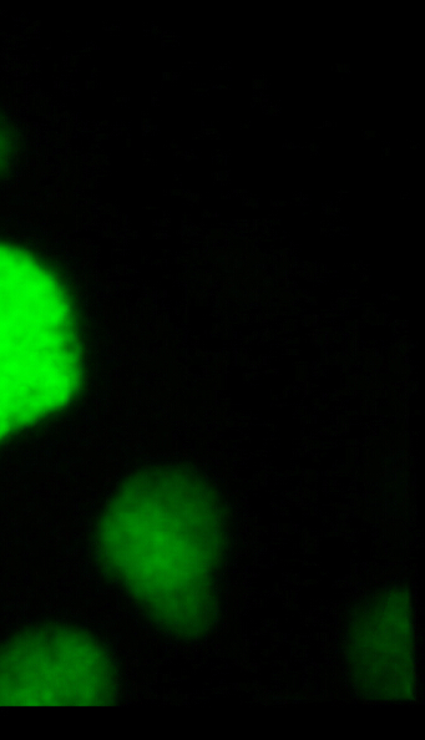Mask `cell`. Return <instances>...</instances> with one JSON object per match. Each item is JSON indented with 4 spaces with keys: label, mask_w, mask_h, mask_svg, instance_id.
Returning a JSON list of instances; mask_svg holds the SVG:
<instances>
[{
    "label": "cell",
    "mask_w": 425,
    "mask_h": 740,
    "mask_svg": "<svg viewBox=\"0 0 425 740\" xmlns=\"http://www.w3.org/2000/svg\"><path fill=\"white\" fill-rule=\"evenodd\" d=\"M85 378L67 282L32 248L0 240V449L72 407Z\"/></svg>",
    "instance_id": "obj_1"
},
{
    "label": "cell",
    "mask_w": 425,
    "mask_h": 740,
    "mask_svg": "<svg viewBox=\"0 0 425 740\" xmlns=\"http://www.w3.org/2000/svg\"><path fill=\"white\" fill-rule=\"evenodd\" d=\"M159 479L119 486L101 513L96 547L115 584L164 620L204 611L215 555L214 521L204 506Z\"/></svg>",
    "instance_id": "obj_2"
},
{
    "label": "cell",
    "mask_w": 425,
    "mask_h": 740,
    "mask_svg": "<svg viewBox=\"0 0 425 740\" xmlns=\"http://www.w3.org/2000/svg\"><path fill=\"white\" fill-rule=\"evenodd\" d=\"M115 692L109 652L79 628H33L0 645V709L100 707Z\"/></svg>",
    "instance_id": "obj_3"
},
{
    "label": "cell",
    "mask_w": 425,
    "mask_h": 740,
    "mask_svg": "<svg viewBox=\"0 0 425 740\" xmlns=\"http://www.w3.org/2000/svg\"><path fill=\"white\" fill-rule=\"evenodd\" d=\"M12 136H10L7 126L0 120V175L7 169V166L12 157Z\"/></svg>",
    "instance_id": "obj_4"
},
{
    "label": "cell",
    "mask_w": 425,
    "mask_h": 740,
    "mask_svg": "<svg viewBox=\"0 0 425 740\" xmlns=\"http://www.w3.org/2000/svg\"><path fill=\"white\" fill-rule=\"evenodd\" d=\"M268 88H270V79L266 74L257 75L252 79V89L255 94L266 93Z\"/></svg>",
    "instance_id": "obj_5"
},
{
    "label": "cell",
    "mask_w": 425,
    "mask_h": 740,
    "mask_svg": "<svg viewBox=\"0 0 425 740\" xmlns=\"http://www.w3.org/2000/svg\"><path fill=\"white\" fill-rule=\"evenodd\" d=\"M292 200L297 206L308 207L312 204L311 196L303 191H296L292 194Z\"/></svg>",
    "instance_id": "obj_6"
},
{
    "label": "cell",
    "mask_w": 425,
    "mask_h": 740,
    "mask_svg": "<svg viewBox=\"0 0 425 740\" xmlns=\"http://www.w3.org/2000/svg\"><path fill=\"white\" fill-rule=\"evenodd\" d=\"M323 214L335 217L341 214V207L336 201H327L322 205Z\"/></svg>",
    "instance_id": "obj_7"
},
{
    "label": "cell",
    "mask_w": 425,
    "mask_h": 740,
    "mask_svg": "<svg viewBox=\"0 0 425 740\" xmlns=\"http://www.w3.org/2000/svg\"><path fill=\"white\" fill-rule=\"evenodd\" d=\"M303 149H306L308 152H310L311 156L321 155V144L316 143V141H311V143L303 145Z\"/></svg>",
    "instance_id": "obj_8"
},
{
    "label": "cell",
    "mask_w": 425,
    "mask_h": 740,
    "mask_svg": "<svg viewBox=\"0 0 425 740\" xmlns=\"http://www.w3.org/2000/svg\"><path fill=\"white\" fill-rule=\"evenodd\" d=\"M260 200H261L260 197L256 195H250V196H247V199H245L244 205L247 207H250V209L256 210L258 209V207H260V204H261Z\"/></svg>",
    "instance_id": "obj_9"
},
{
    "label": "cell",
    "mask_w": 425,
    "mask_h": 740,
    "mask_svg": "<svg viewBox=\"0 0 425 740\" xmlns=\"http://www.w3.org/2000/svg\"><path fill=\"white\" fill-rule=\"evenodd\" d=\"M333 72H336L338 74H351L352 73V67L349 64L346 63H338L333 67Z\"/></svg>",
    "instance_id": "obj_10"
},
{
    "label": "cell",
    "mask_w": 425,
    "mask_h": 740,
    "mask_svg": "<svg viewBox=\"0 0 425 740\" xmlns=\"http://www.w3.org/2000/svg\"><path fill=\"white\" fill-rule=\"evenodd\" d=\"M270 205L272 209L283 210V209H287V207H290L292 205V202L285 201V200H272L270 201Z\"/></svg>",
    "instance_id": "obj_11"
},
{
    "label": "cell",
    "mask_w": 425,
    "mask_h": 740,
    "mask_svg": "<svg viewBox=\"0 0 425 740\" xmlns=\"http://www.w3.org/2000/svg\"><path fill=\"white\" fill-rule=\"evenodd\" d=\"M362 138L366 140H374L379 138V134L376 130L366 129L362 131Z\"/></svg>",
    "instance_id": "obj_12"
},
{
    "label": "cell",
    "mask_w": 425,
    "mask_h": 740,
    "mask_svg": "<svg viewBox=\"0 0 425 740\" xmlns=\"http://www.w3.org/2000/svg\"><path fill=\"white\" fill-rule=\"evenodd\" d=\"M337 123L333 120L322 121L321 124L316 125V129H333L336 128Z\"/></svg>",
    "instance_id": "obj_13"
},
{
    "label": "cell",
    "mask_w": 425,
    "mask_h": 740,
    "mask_svg": "<svg viewBox=\"0 0 425 740\" xmlns=\"http://www.w3.org/2000/svg\"><path fill=\"white\" fill-rule=\"evenodd\" d=\"M282 149L298 150L303 149V145L293 143V141H285V143L282 144Z\"/></svg>",
    "instance_id": "obj_14"
},
{
    "label": "cell",
    "mask_w": 425,
    "mask_h": 740,
    "mask_svg": "<svg viewBox=\"0 0 425 740\" xmlns=\"http://www.w3.org/2000/svg\"><path fill=\"white\" fill-rule=\"evenodd\" d=\"M382 155L384 157L392 156V146L388 143V141H384V143L382 144Z\"/></svg>",
    "instance_id": "obj_15"
},
{
    "label": "cell",
    "mask_w": 425,
    "mask_h": 740,
    "mask_svg": "<svg viewBox=\"0 0 425 740\" xmlns=\"http://www.w3.org/2000/svg\"><path fill=\"white\" fill-rule=\"evenodd\" d=\"M351 194V192L347 190H340L336 192L337 201L336 202H342L344 200H347V197Z\"/></svg>",
    "instance_id": "obj_16"
},
{
    "label": "cell",
    "mask_w": 425,
    "mask_h": 740,
    "mask_svg": "<svg viewBox=\"0 0 425 740\" xmlns=\"http://www.w3.org/2000/svg\"><path fill=\"white\" fill-rule=\"evenodd\" d=\"M409 148L412 150H419L421 149V145L413 143V141H409Z\"/></svg>",
    "instance_id": "obj_17"
},
{
    "label": "cell",
    "mask_w": 425,
    "mask_h": 740,
    "mask_svg": "<svg viewBox=\"0 0 425 740\" xmlns=\"http://www.w3.org/2000/svg\"><path fill=\"white\" fill-rule=\"evenodd\" d=\"M399 197H401L402 200H409V199H411V195H409V192H402V194L399 195Z\"/></svg>",
    "instance_id": "obj_18"
}]
</instances>
